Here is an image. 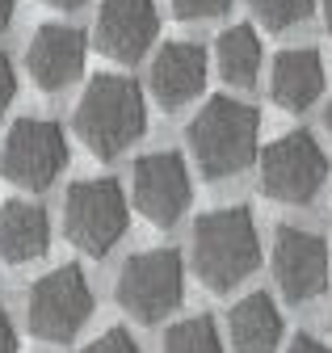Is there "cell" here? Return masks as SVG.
<instances>
[{"mask_svg": "<svg viewBox=\"0 0 332 353\" xmlns=\"http://www.w3.org/2000/svg\"><path fill=\"white\" fill-rule=\"evenodd\" d=\"M72 130L97 160H118L122 152H131L135 139H143V130H147L143 88L122 72L93 76L85 84V93H80V101H76Z\"/></svg>", "mask_w": 332, "mask_h": 353, "instance_id": "6da1fadb", "label": "cell"}, {"mask_svg": "<svg viewBox=\"0 0 332 353\" xmlns=\"http://www.w3.org/2000/svg\"><path fill=\"white\" fill-rule=\"evenodd\" d=\"M185 143L202 181L236 176L261 156V114L236 97H211L189 118Z\"/></svg>", "mask_w": 332, "mask_h": 353, "instance_id": "7a4b0ae2", "label": "cell"}, {"mask_svg": "<svg viewBox=\"0 0 332 353\" xmlns=\"http://www.w3.org/2000/svg\"><path fill=\"white\" fill-rule=\"evenodd\" d=\"M194 274L206 290L227 294L261 265V232L248 206H219L206 210L194 223L189 240Z\"/></svg>", "mask_w": 332, "mask_h": 353, "instance_id": "3957f363", "label": "cell"}, {"mask_svg": "<svg viewBox=\"0 0 332 353\" xmlns=\"http://www.w3.org/2000/svg\"><path fill=\"white\" fill-rule=\"evenodd\" d=\"M131 228V194L114 176H85L63 198V232L85 256H110Z\"/></svg>", "mask_w": 332, "mask_h": 353, "instance_id": "277c9868", "label": "cell"}, {"mask_svg": "<svg viewBox=\"0 0 332 353\" xmlns=\"http://www.w3.org/2000/svg\"><path fill=\"white\" fill-rule=\"evenodd\" d=\"M114 299L135 324L169 320L185 299V256L177 248H143L118 270Z\"/></svg>", "mask_w": 332, "mask_h": 353, "instance_id": "5b68a950", "label": "cell"}, {"mask_svg": "<svg viewBox=\"0 0 332 353\" xmlns=\"http://www.w3.org/2000/svg\"><path fill=\"white\" fill-rule=\"evenodd\" d=\"M68 160H72V148H68V135L59 122L17 118L5 135V148H0V176L17 190L43 194L59 181Z\"/></svg>", "mask_w": 332, "mask_h": 353, "instance_id": "8992f818", "label": "cell"}, {"mask_svg": "<svg viewBox=\"0 0 332 353\" xmlns=\"http://www.w3.org/2000/svg\"><path fill=\"white\" fill-rule=\"evenodd\" d=\"M93 316V282L80 265H59L43 274L25 294V324L38 341L63 345Z\"/></svg>", "mask_w": 332, "mask_h": 353, "instance_id": "52a82bcc", "label": "cell"}, {"mask_svg": "<svg viewBox=\"0 0 332 353\" xmlns=\"http://www.w3.org/2000/svg\"><path fill=\"white\" fill-rule=\"evenodd\" d=\"M261 172V194L282 206H303L311 202L328 181V152L311 130H286L282 139L261 148L257 156Z\"/></svg>", "mask_w": 332, "mask_h": 353, "instance_id": "ba28073f", "label": "cell"}, {"mask_svg": "<svg viewBox=\"0 0 332 353\" xmlns=\"http://www.w3.org/2000/svg\"><path fill=\"white\" fill-rule=\"evenodd\" d=\"M194 202V176L181 152H147L131 172V206L152 228H173Z\"/></svg>", "mask_w": 332, "mask_h": 353, "instance_id": "9c48e42d", "label": "cell"}, {"mask_svg": "<svg viewBox=\"0 0 332 353\" xmlns=\"http://www.w3.org/2000/svg\"><path fill=\"white\" fill-rule=\"evenodd\" d=\"M269 265L286 303H311L328 290V244L307 228H278Z\"/></svg>", "mask_w": 332, "mask_h": 353, "instance_id": "30bf717a", "label": "cell"}, {"mask_svg": "<svg viewBox=\"0 0 332 353\" xmlns=\"http://www.w3.org/2000/svg\"><path fill=\"white\" fill-rule=\"evenodd\" d=\"M160 34L156 0H101L93 21V47L114 63H139Z\"/></svg>", "mask_w": 332, "mask_h": 353, "instance_id": "8fae6325", "label": "cell"}, {"mask_svg": "<svg viewBox=\"0 0 332 353\" xmlns=\"http://www.w3.org/2000/svg\"><path fill=\"white\" fill-rule=\"evenodd\" d=\"M85 55H89V42L76 26L47 21V26L34 30L30 47H25V72L43 93H59V88H68L72 80H80Z\"/></svg>", "mask_w": 332, "mask_h": 353, "instance_id": "7c38bea8", "label": "cell"}, {"mask_svg": "<svg viewBox=\"0 0 332 353\" xmlns=\"http://www.w3.org/2000/svg\"><path fill=\"white\" fill-rule=\"evenodd\" d=\"M147 88L164 110H181L206 88V51L202 42H164L147 68Z\"/></svg>", "mask_w": 332, "mask_h": 353, "instance_id": "4fadbf2b", "label": "cell"}, {"mask_svg": "<svg viewBox=\"0 0 332 353\" xmlns=\"http://www.w3.org/2000/svg\"><path fill=\"white\" fill-rule=\"evenodd\" d=\"M324 59L315 47H286L273 55V68H269V97L290 110V114H303L307 105H315L324 97Z\"/></svg>", "mask_w": 332, "mask_h": 353, "instance_id": "5bb4252c", "label": "cell"}, {"mask_svg": "<svg viewBox=\"0 0 332 353\" xmlns=\"http://www.w3.org/2000/svg\"><path fill=\"white\" fill-rule=\"evenodd\" d=\"M47 252H51V214L43 206L25 198L0 206V261L34 265Z\"/></svg>", "mask_w": 332, "mask_h": 353, "instance_id": "9a60e30c", "label": "cell"}, {"mask_svg": "<svg viewBox=\"0 0 332 353\" xmlns=\"http://www.w3.org/2000/svg\"><path fill=\"white\" fill-rule=\"evenodd\" d=\"M282 332H286V324H282V312L269 299V290L244 294L227 312V345H231V353H278Z\"/></svg>", "mask_w": 332, "mask_h": 353, "instance_id": "2e32d148", "label": "cell"}, {"mask_svg": "<svg viewBox=\"0 0 332 353\" xmlns=\"http://www.w3.org/2000/svg\"><path fill=\"white\" fill-rule=\"evenodd\" d=\"M261 63H265V47L261 34L253 26H227L215 42V68L231 88H253L261 80Z\"/></svg>", "mask_w": 332, "mask_h": 353, "instance_id": "e0dca14e", "label": "cell"}, {"mask_svg": "<svg viewBox=\"0 0 332 353\" xmlns=\"http://www.w3.org/2000/svg\"><path fill=\"white\" fill-rule=\"evenodd\" d=\"M160 353H223V336L211 316H189L164 332Z\"/></svg>", "mask_w": 332, "mask_h": 353, "instance_id": "ac0fdd59", "label": "cell"}, {"mask_svg": "<svg viewBox=\"0 0 332 353\" xmlns=\"http://www.w3.org/2000/svg\"><path fill=\"white\" fill-rule=\"evenodd\" d=\"M248 5H253V17H257L265 30L282 34V30L303 26V21L311 17V9H315V0H248Z\"/></svg>", "mask_w": 332, "mask_h": 353, "instance_id": "d6986e66", "label": "cell"}, {"mask_svg": "<svg viewBox=\"0 0 332 353\" xmlns=\"http://www.w3.org/2000/svg\"><path fill=\"white\" fill-rule=\"evenodd\" d=\"M169 5L181 21H211L231 9V0H169Z\"/></svg>", "mask_w": 332, "mask_h": 353, "instance_id": "ffe728a7", "label": "cell"}, {"mask_svg": "<svg viewBox=\"0 0 332 353\" xmlns=\"http://www.w3.org/2000/svg\"><path fill=\"white\" fill-rule=\"evenodd\" d=\"M80 353H143V349H139V341L127 328H105L97 341H89Z\"/></svg>", "mask_w": 332, "mask_h": 353, "instance_id": "44dd1931", "label": "cell"}, {"mask_svg": "<svg viewBox=\"0 0 332 353\" xmlns=\"http://www.w3.org/2000/svg\"><path fill=\"white\" fill-rule=\"evenodd\" d=\"M17 101V72H13V63H9V55L0 51V118L9 114V105Z\"/></svg>", "mask_w": 332, "mask_h": 353, "instance_id": "7402d4cb", "label": "cell"}, {"mask_svg": "<svg viewBox=\"0 0 332 353\" xmlns=\"http://www.w3.org/2000/svg\"><path fill=\"white\" fill-rule=\"evenodd\" d=\"M0 353H17V328H13V316L5 312V303H0Z\"/></svg>", "mask_w": 332, "mask_h": 353, "instance_id": "603a6c76", "label": "cell"}, {"mask_svg": "<svg viewBox=\"0 0 332 353\" xmlns=\"http://www.w3.org/2000/svg\"><path fill=\"white\" fill-rule=\"evenodd\" d=\"M286 353H332V349H328L320 336H311V332H299L295 341L286 345Z\"/></svg>", "mask_w": 332, "mask_h": 353, "instance_id": "cb8c5ba5", "label": "cell"}, {"mask_svg": "<svg viewBox=\"0 0 332 353\" xmlns=\"http://www.w3.org/2000/svg\"><path fill=\"white\" fill-rule=\"evenodd\" d=\"M13 9H17V0H0V30L13 21Z\"/></svg>", "mask_w": 332, "mask_h": 353, "instance_id": "d4e9b609", "label": "cell"}, {"mask_svg": "<svg viewBox=\"0 0 332 353\" xmlns=\"http://www.w3.org/2000/svg\"><path fill=\"white\" fill-rule=\"evenodd\" d=\"M43 5H51V9H80V5H89V0H43Z\"/></svg>", "mask_w": 332, "mask_h": 353, "instance_id": "484cf974", "label": "cell"}, {"mask_svg": "<svg viewBox=\"0 0 332 353\" xmlns=\"http://www.w3.org/2000/svg\"><path fill=\"white\" fill-rule=\"evenodd\" d=\"M324 5V26H328V34H332V0H320Z\"/></svg>", "mask_w": 332, "mask_h": 353, "instance_id": "4316f807", "label": "cell"}, {"mask_svg": "<svg viewBox=\"0 0 332 353\" xmlns=\"http://www.w3.org/2000/svg\"><path fill=\"white\" fill-rule=\"evenodd\" d=\"M324 122H328V135H332V101H328V114H324Z\"/></svg>", "mask_w": 332, "mask_h": 353, "instance_id": "83f0119b", "label": "cell"}]
</instances>
